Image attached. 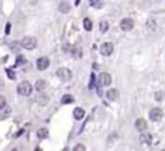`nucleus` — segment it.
I'll return each instance as SVG.
<instances>
[{
  "instance_id": "1",
  "label": "nucleus",
  "mask_w": 165,
  "mask_h": 151,
  "mask_svg": "<svg viewBox=\"0 0 165 151\" xmlns=\"http://www.w3.org/2000/svg\"><path fill=\"white\" fill-rule=\"evenodd\" d=\"M17 93L20 96H29L32 93V84L29 82H22L17 86Z\"/></svg>"
},
{
  "instance_id": "2",
  "label": "nucleus",
  "mask_w": 165,
  "mask_h": 151,
  "mask_svg": "<svg viewBox=\"0 0 165 151\" xmlns=\"http://www.w3.org/2000/svg\"><path fill=\"white\" fill-rule=\"evenodd\" d=\"M20 45L25 48V50H35L36 48V39L33 36H25L22 41H20Z\"/></svg>"
},
{
  "instance_id": "3",
  "label": "nucleus",
  "mask_w": 165,
  "mask_h": 151,
  "mask_svg": "<svg viewBox=\"0 0 165 151\" xmlns=\"http://www.w3.org/2000/svg\"><path fill=\"white\" fill-rule=\"evenodd\" d=\"M57 77L60 79V80H62V82H68V80H71V77H72V74H71V71L68 70V68H58L57 70Z\"/></svg>"
},
{
  "instance_id": "4",
  "label": "nucleus",
  "mask_w": 165,
  "mask_h": 151,
  "mask_svg": "<svg viewBox=\"0 0 165 151\" xmlns=\"http://www.w3.org/2000/svg\"><path fill=\"white\" fill-rule=\"evenodd\" d=\"M133 26H135V22H133L131 17H125V19H122V22H120V29L125 31V32L132 31Z\"/></svg>"
},
{
  "instance_id": "5",
  "label": "nucleus",
  "mask_w": 165,
  "mask_h": 151,
  "mask_svg": "<svg viewBox=\"0 0 165 151\" xmlns=\"http://www.w3.org/2000/svg\"><path fill=\"white\" fill-rule=\"evenodd\" d=\"M48 67H50V58H47V57H39L38 61H36V68H38L39 71H44V70H47Z\"/></svg>"
},
{
  "instance_id": "6",
  "label": "nucleus",
  "mask_w": 165,
  "mask_h": 151,
  "mask_svg": "<svg viewBox=\"0 0 165 151\" xmlns=\"http://www.w3.org/2000/svg\"><path fill=\"white\" fill-rule=\"evenodd\" d=\"M100 52H101V55H104V57L112 55V54H113V44H112V42H104V44L101 45V48H100Z\"/></svg>"
},
{
  "instance_id": "7",
  "label": "nucleus",
  "mask_w": 165,
  "mask_h": 151,
  "mask_svg": "<svg viewBox=\"0 0 165 151\" xmlns=\"http://www.w3.org/2000/svg\"><path fill=\"white\" fill-rule=\"evenodd\" d=\"M162 109H159V108H155V109H152L151 112H149V118H151V121H154V122H158V121H161L162 119Z\"/></svg>"
},
{
  "instance_id": "8",
  "label": "nucleus",
  "mask_w": 165,
  "mask_h": 151,
  "mask_svg": "<svg viewBox=\"0 0 165 151\" xmlns=\"http://www.w3.org/2000/svg\"><path fill=\"white\" fill-rule=\"evenodd\" d=\"M112 83V76L109 73H101L99 76V84L100 86H109Z\"/></svg>"
},
{
  "instance_id": "9",
  "label": "nucleus",
  "mask_w": 165,
  "mask_h": 151,
  "mask_svg": "<svg viewBox=\"0 0 165 151\" xmlns=\"http://www.w3.org/2000/svg\"><path fill=\"white\" fill-rule=\"evenodd\" d=\"M135 128H136L138 131H141V132L146 131V128H148V125H146V121H145V119H142V118L136 119V122H135Z\"/></svg>"
},
{
  "instance_id": "10",
  "label": "nucleus",
  "mask_w": 165,
  "mask_h": 151,
  "mask_svg": "<svg viewBox=\"0 0 165 151\" xmlns=\"http://www.w3.org/2000/svg\"><path fill=\"white\" fill-rule=\"evenodd\" d=\"M117 96H119V90H117V89H109L107 93H106V98H107L109 100H116Z\"/></svg>"
},
{
  "instance_id": "11",
  "label": "nucleus",
  "mask_w": 165,
  "mask_h": 151,
  "mask_svg": "<svg viewBox=\"0 0 165 151\" xmlns=\"http://www.w3.org/2000/svg\"><path fill=\"white\" fill-rule=\"evenodd\" d=\"M84 115H85V112H84V109H82V108H75V109H74V118H75L77 121L82 119Z\"/></svg>"
},
{
  "instance_id": "12",
  "label": "nucleus",
  "mask_w": 165,
  "mask_h": 151,
  "mask_svg": "<svg viewBox=\"0 0 165 151\" xmlns=\"http://www.w3.org/2000/svg\"><path fill=\"white\" fill-rule=\"evenodd\" d=\"M36 100H38V105H41V106H45V105H48V102H50V98H48L47 95H39Z\"/></svg>"
},
{
  "instance_id": "13",
  "label": "nucleus",
  "mask_w": 165,
  "mask_h": 151,
  "mask_svg": "<svg viewBox=\"0 0 165 151\" xmlns=\"http://www.w3.org/2000/svg\"><path fill=\"white\" fill-rule=\"evenodd\" d=\"M82 26H84L85 31H91V29H93V22H91V19L85 17V19L82 20Z\"/></svg>"
},
{
  "instance_id": "14",
  "label": "nucleus",
  "mask_w": 165,
  "mask_h": 151,
  "mask_svg": "<svg viewBox=\"0 0 165 151\" xmlns=\"http://www.w3.org/2000/svg\"><path fill=\"white\" fill-rule=\"evenodd\" d=\"M70 9H71V7H70V4H68L67 1H61V3H60V12H61V13H68Z\"/></svg>"
},
{
  "instance_id": "15",
  "label": "nucleus",
  "mask_w": 165,
  "mask_h": 151,
  "mask_svg": "<svg viewBox=\"0 0 165 151\" xmlns=\"http://www.w3.org/2000/svg\"><path fill=\"white\" fill-rule=\"evenodd\" d=\"M36 135H38V138L44 139V138H47V137H48V129H47V128H39V129H38V132H36Z\"/></svg>"
},
{
  "instance_id": "16",
  "label": "nucleus",
  "mask_w": 165,
  "mask_h": 151,
  "mask_svg": "<svg viewBox=\"0 0 165 151\" xmlns=\"http://www.w3.org/2000/svg\"><path fill=\"white\" fill-rule=\"evenodd\" d=\"M74 102V96H71V95H65V96H62V99H61V103L62 105H70V103H72Z\"/></svg>"
},
{
  "instance_id": "17",
  "label": "nucleus",
  "mask_w": 165,
  "mask_h": 151,
  "mask_svg": "<svg viewBox=\"0 0 165 151\" xmlns=\"http://www.w3.org/2000/svg\"><path fill=\"white\" fill-rule=\"evenodd\" d=\"M47 87V83H45V80H38L36 84H35V89L38 90V92H42L44 89Z\"/></svg>"
},
{
  "instance_id": "18",
  "label": "nucleus",
  "mask_w": 165,
  "mask_h": 151,
  "mask_svg": "<svg viewBox=\"0 0 165 151\" xmlns=\"http://www.w3.org/2000/svg\"><path fill=\"white\" fill-rule=\"evenodd\" d=\"M107 29H109V22L107 20H101L100 22V31L101 32H106Z\"/></svg>"
},
{
  "instance_id": "19",
  "label": "nucleus",
  "mask_w": 165,
  "mask_h": 151,
  "mask_svg": "<svg viewBox=\"0 0 165 151\" xmlns=\"http://www.w3.org/2000/svg\"><path fill=\"white\" fill-rule=\"evenodd\" d=\"M148 26H149V31H155V28H156V23H155L152 19H149V20H148Z\"/></svg>"
},
{
  "instance_id": "20",
  "label": "nucleus",
  "mask_w": 165,
  "mask_h": 151,
  "mask_svg": "<svg viewBox=\"0 0 165 151\" xmlns=\"http://www.w3.org/2000/svg\"><path fill=\"white\" fill-rule=\"evenodd\" d=\"M90 4L93 7H100L101 6V0H90Z\"/></svg>"
},
{
  "instance_id": "21",
  "label": "nucleus",
  "mask_w": 165,
  "mask_h": 151,
  "mask_svg": "<svg viewBox=\"0 0 165 151\" xmlns=\"http://www.w3.org/2000/svg\"><path fill=\"white\" fill-rule=\"evenodd\" d=\"M151 139H152V137H151V135H145V137H142V138H141V141H142V142H146V144L151 142Z\"/></svg>"
},
{
  "instance_id": "22",
  "label": "nucleus",
  "mask_w": 165,
  "mask_h": 151,
  "mask_svg": "<svg viewBox=\"0 0 165 151\" xmlns=\"http://www.w3.org/2000/svg\"><path fill=\"white\" fill-rule=\"evenodd\" d=\"M4 106H6V98L0 95V109H3Z\"/></svg>"
},
{
  "instance_id": "23",
  "label": "nucleus",
  "mask_w": 165,
  "mask_h": 151,
  "mask_svg": "<svg viewBox=\"0 0 165 151\" xmlns=\"http://www.w3.org/2000/svg\"><path fill=\"white\" fill-rule=\"evenodd\" d=\"M74 151H85V147H84L82 144H78V145L74 147Z\"/></svg>"
},
{
  "instance_id": "24",
  "label": "nucleus",
  "mask_w": 165,
  "mask_h": 151,
  "mask_svg": "<svg viewBox=\"0 0 165 151\" xmlns=\"http://www.w3.org/2000/svg\"><path fill=\"white\" fill-rule=\"evenodd\" d=\"M72 52H75V54H74V55H75V58H80V57H81V50H80V48L72 50Z\"/></svg>"
},
{
  "instance_id": "25",
  "label": "nucleus",
  "mask_w": 165,
  "mask_h": 151,
  "mask_svg": "<svg viewBox=\"0 0 165 151\" xmlns=\"http://www.w3.org/2000/svg\"><path fill=\"white\" fill-rule=\"evenodd\" d=\"M7 74H9V77H10V79H16V77H15V73H13V71L7 70Z\"/></svg>"
},
{
  "instance_id": "26",
  "label": "nucleus",
  "mask_w": 165,
  "mask_h": 151,
  "mask_svg": "<svg viewBox=\"0 0 165 151\" xmlns=\"http://www.w3.org/2000/svg\"><path fill=\"white\" fill-rule=\"evenodd\" d=\"M9 32H10V25L7 23V25H6V34H9Z\"/></svg>"
}]
</instances>
